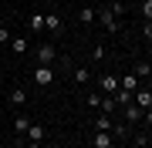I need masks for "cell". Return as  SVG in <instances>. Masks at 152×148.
Listing matches in <instances>:
<instances>
[{
    "mask_svg": "<svg viewBox=\"0 0 152 148\" xmlns=\"http://www.w3.org/2000/svg\"><path fill=\"white\" fill-rule=\"evenodd\" d=\"M132 104H139L142 111H152V91L149 88H135L132 91Z\"/></svg>",
    "mask_w": 152,
    "mask_h": 148,
    "instance_id": "cell-1",
    "label": "cell"
},
{
    "mask_svg": "<svg viewBox=\"0 0 152 148\" xmlns=\"http://www.w3.org/2000/svg\"><path fill=\"white\" fill-rule=\"evenodd\" d=\"M34 81H37V88H48V84H54V71L48 64H37L34 67Z\"/></svg>",
    "mask_w": 152,
    "mask_h": 148,
    "instance_id": "cell-2",
    "label": "cell"
},
{
    "mask_svg": "<svg viewBox=\"0 0 152 148\" xmlns=\"http://www.w3.org/2000/svg\"><path fill=\"white\" fill-rule=\"evenodd\" d=\"M95 17H98V20H102V27L108 30V34H115V30H118V17H115V14L108 10V7H105L102 14H95Z\"/></svg>",
    "mask_w": 152,
    "mask_h": 148,
    "instance_id": "cell-3",
    "label": "cell"
},
{
    "mask_svg": "<svg viewBox=\"0 0 152 148\" xmlns=\"http://www.w3.org/2000/svg\"><path fill=\"white\" fill-rule=\"evenodd\" d=\"M58 57V51H54V44H37V61L41 64H48L51 67V61Z\"/></svg>",
    "mask_w": 152,
    "mask_h": 148,
    "instance_id": "cell-4",
    "label": "cell"
},
{
    "mask_svg": "<svg viewBox=\"0 0 152 148\" xmlns=\"http://www.w3.org/2000/svg\"><path fill=\"white\" fill-rule=\"evenodd\" d=\"M44 30H54V34H61V30H64V20H61L58 14H44Z\"/></svg>",
    "mask_w": 152,
    "mask_h": 148,
    "instance_id": "cell-5",
    "label": "cell"
},
{
    "mask_svg": "<svg viewBox=\"0 0 152 148\" xmlns=\"http://www.w3.org/2000/svg\"><path fill=\"white\" fill-rule=\"evenodd\" d=\"M112 138L115 142H129L132 138V125H112Z\"/></svg>",
    "mask_w": 152,
    "mask_h": 148,
    "instance_id": "cell-6",
    "label": "cell"
},
{
    "mask_svg": "<svg viewBox=\"0 0 152 148\" xmlns=\"http://www.w3.org/2000/svg\"><path fill=\"white\" fill-rule=\"evenodd\" d=\"M125 121H129V125H139L142 121V108L139 104H125Z\"/></svg>",
    "mask_w": 152,
    "mask_h": 148,
    "instance_id": "cell-7",
    "label": "cell"
},
{
    "mask_svg": "<svg viewBox=\"0 0 152 148\" xmlns=\"http://www.w3.org/2000/svg\"><path fill=\"white\" fill-rule=\"evenodd\" d=\"M115 91H118V77H115V74H105L102 77V94H115Z\"/></svg>",
    "mask_w": 152,
    "mask_h": 148,
    "instance_id": "cell-8",
    "label": "cell"
},
{
    "mask_svg": "<svg viewBox=\"0 0 152 148\" xmlns=\"http://www.w3.org/2000/svg\"><path fill=\"white\" fill-rule=\"evenodd\" d=\"M27 30H31V34H41V30H44V14H31V17H27Z\"/></svg>",
    "mask_w": 152,
    "mask_h": 148,
    "instance_id": "cell-9",
    "label": "cell"
},
{
    "mask_svg": "<svg viewBox=\"0 0 152 148\" xmlns=\"http://www.w3.org/2000/svg\"><path fill=\"white\" fill-rule=\"evenodd\" d=\"M112 145H115L112 131H95V148H112Z\"/></svg>",
    "mask_w": 152,
    "mask_h": 148,
    "instance_id": "cell-10",
    "label": "cell"
},
{
    "mask_svg": "<svg viewBox=\"0 0 152 148\" xmlns=\"http://www.w3.org/2000/svg\"><path fill=\"white\" fill-rule=\"evenodd\" d=\"M10 47H14V54H27V51H31L27 37H10Z\"/></svg>",
    "mask_w": 152,
    "mask_h": 148,
    "instance_id": "cell-11",
    "label": "cell"
},
{
    "mask_svg": "<svg viewBox=\"0 0 152 148\" xmlns=\"http://www.w3.org/2000/svg\"><path fill=\"white\" fill-rule=\"evenodd\" d=\"M95 131H112V115H98L95 118Z\"/></svg>",
    "mask_w": 152,
    "mask_h": 148,
    "instance_id": "cell-12",
    "label": "cell"
},
{
    "mask_svg": "<svg viewBox=\"0 0 152 148\" xmlns=\"http://www.w3.org/2000/svg\"><path fill=\"white\" fill-rule=\"evenodd\" d=\"M135 88H139V77H135V74H125V77H122V91H129V94H132Z\"/></svg>",
    "mask_w": 152,
    "mask_h": 148,
    "instance_id": "cell-13",
    "label": "cell"
},
{
    "mask_svg": "<svg viewBox=\"0 0 152 148\" xmlns=\"http://www.w3.org/2000/svg\"><path fill=\"white\" fill-rule=\"evenodd\" d=\"M112 101H115V104H122V108H125V104H132V94L118 88V91H115V94H112Z\"/></svg>",
    "mask_w": 152,
    "mask_h": 148,
    "instance_id": "cell-14",
    "label": "cell"
},
{
    "mask_svg": "<svg viewBox=\"0 0 152 148\" xmlns=\"http://www.w3.org/2000/svg\"><path fill=\"white\" fill-rule=\"evenodd\" d=\"M10 104H27V91H24V88H14L10 91Z\"/></svg>",
    "mask_w": 152,
    "mask_h": 148,
    "instance_id": "cell-15",
    "label": "cell"
},
{
    "mask_svg": "<svg viewBox=\"0 0 152 148\" xmlns=\"http://www.w3.org/2000/svg\"><path fill=\"white\" fill-rule=\"evenodd\" d=\"M27 128H31V118L27 115H17L14 118V131H27Z\"/></svg>",
    "mask_w": 152,
    "mask_h": 148,
    "instance_id": "cell-16",
    "label": "cell"
},
{
    "mask_svg": "<svg viewBox=\"0 0 152 148\" xmlns=\"http://www.w3.org/2000/svg\"><path fill=\"white\" fill-rule=\"evenodd\" d=\"M27 138L41 145V138H44V128H41V125H31V128H27Z\"/></svg>",
    "mask_w": 152,
    "mask_h": 148,
    "instance_id": "cell-17",
    "label": "cell"
},
{
    "mask_svg": "<svg viewBox=\"0 0 152 148\" xmlns=\"http://www.w3.org/2000/svg\"><path fill=\"white\" fill-rule=\"evenodd\" d=\"M132 142H135L139 148H149V131H135V135H132Z\"/></svg>",
    "mask_w": 152,
    "mask_h": 148,
    "instance_id": "cell-18",
    "label": "cell"
},
{
    "mask_svg": "<svg viewBox=\"0 0 152 148\" xmlns=\"http://www.w3.org/2000/svg\"><path fill=\"white\" fill-rule=\"evenodd\" d=\"M115 108H118V104L112 98H102V115H115Z\"/></svg>",
    "mask_w": 152,
    "mask_h": 148,
    "instance_id": "cell-19",
    "label": "cell"
},
{
    "mask_svg": "<svg viewBox=\"0 0 152 148\" xmlns=\"http://www.w3.org/2000/svg\"><path fill=\"white\" fill-rule=\"evenodd\" d=\"M71 77H75L78 84H85V81H88V67H75V71H71Z\"/></svg>",
    "mask_w": 152,
    "mask_h": 148,
    "instance_id": "cell-20",
    "label": "cell"
},
{
    "mask_svg": "<svg viewBox=\"0 0 152 148\" xmlns=\"http://www.w3.org/2000/svg\"><path fill=\"white\" fill-rule=\"evenodd\" d=\"M102 98H105V94L91 91V94H88V108H102Z\"/></svg>",
    "mask_w": 152,
    "mask_h": 148,
    "instance_id": "cell-21",
    "label": "cell"
},
{
    "mask_svg": "<svg viewBox=\"0 0 152 148\" xmlns=\"http://www.w3.org/2000/svg\"><path fill=\"white\" fill-rule=\"evenodd\" d=\"M81 20H85V24L95 20V10H91V7H81Z\"/></svg>",
    "mask_w": 152,
    "mask_h": 148,
    "instance_id": "cell-22",
    "label": "cell"
},
{
    "mask_svg": "<svg viewBox=\"0 0 152 148\" xmlns=\"http://www.w3.org/2000/svg\"><path fill=\"white\" fill-rule=\"evenodd\" d=\"M142 17H145V24L152 20V0H145V4H142Z\"/></svg>",
    "mask_w": 152,
    "mask_h": 148,
    "instance_id": "cell-23",
    "label": "cell"
},
{
    "mask_svg": "<svg viewBox=\"0 0 152 148\" xmlns=\"http://www.w3.org/2000/svg\"><path fill=\"white\" fill-rule=\"evenodd\" d=\"M7 40H10V27H7V24H0V44H7Z\"/></svg>",
    "mask_w": 152,
    "mask_h": 148,
    "instance_id": "cell-24",
    "label": "cell"
},
{
    "mask_svg": "<svg viewBox=\"0 0 152 148\" xmlns=\"http://www.w3.org/2000/svg\"><path fill=\"white\" fill-rule=\"evenodd\" d=\"M20 148H37V142H27V145H20Z\"/></svg>",
    "mask_w": 152,
    "mask_h": 148,
    "instance_id": "cell-25",
    "label": "cell"
},
{
    "mask_svg": "<svg viewBox=\"0 0 152 148\" xmlns=\"http://www.w3.org/2000/svg\"><path fill=\"white\" fill-rule=\"evenodd\" d=\"M14 4H20V0H14Z\"/></svg>",
    "mask_w": 152,
    "mask_h": 148,
    "instance_id": "cell-26",
    "label": "cell"
}]
</instances>
